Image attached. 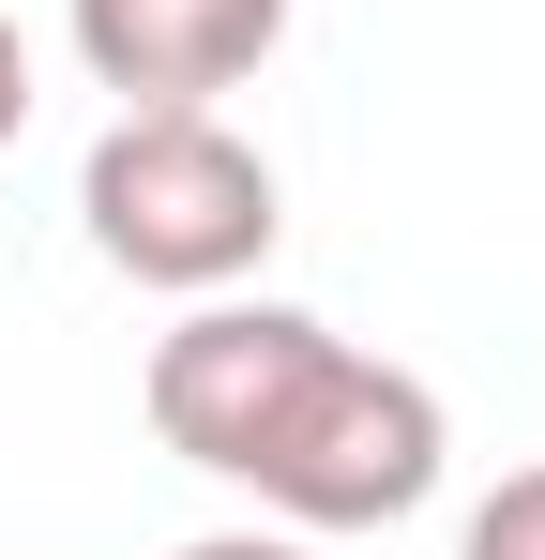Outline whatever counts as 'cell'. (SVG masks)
Masks as SVG:
<instances>
[{"mask_svg": "<svg viewBox=\"0 0 545 560\" xmlns=\"http://www.w3.org/2000/svg\"><path fill=\"white\" fill-rule=\"evenodd\" d=\"M152 440L212 485H243L288 530H394L440 500V394L409 364L349 349L303 303H197L182 334H152Z\"/></svg>", "mask_w": 545, "mask_h": 560, "instance_id": "1", "label": "cell"}, {"mask_svg": "<svg viewBox=\"0 0 545 560\" xmlns=\"http://www.w3.org/2000/svg\"><path fill=\"white\" fill-rule=\"evenodd\" d=\"M77 228H91L106 273L167 288V303H212V288H243L272 258L288 197H272V152L228 137L212 106H121L77 167Z\"/></svg>", "mask_w": 545, "mask_h": 560, "instance_id": "2", "label": "cell"}, {"mask_svg": "<svg viewBox=\"0 0 545 560\" xmlns=\"http://www.w3.org/2000/svg\"><path fill=\"white\" fill-rule=\"evenodd\" d=\"M61 15H77V61L121 106H212L288 31V0H61Z\"/></svg>", "mask_w": 545, "mask_h": 560, "instance_id": "3", "label": "cell"}, {"mask_svg": "<svg viewBox=\"0 0 545 560\" xmlns=\"http://www.w3.org/2000/svg\"><path fill=\"white\" fill-rule=\"evenodd\" d=\"M454 560H545V469H500V485L469 500V530H454Z\"/></svg>", "mask_w": 545, "mask_h": 560, "instance_id": "4", "label": "cell"}, {"mask_svg": "<svg viewBox=\"0 0 545 560\" xmlns=\"http://www.w3.org/2000/svg\"><path fill=\"white\" fill-rule=\"evenodd\" d=\"M167 560H318V530H197V546H167Z\"/></svg>", "mask_w": 545, "mask_h": 560, "instance_id": "5", "label": "cell"}, {"mask_svg": "<svg viewBox=\"0 0 545 560\" xmlns=\"http://www.w3.org/2000/svg\"><path fill=\"white\" fill-rule=\"evenodd\" d=\"M15 121H31V46H15V15H0V152H15Z\"/></svg>", "mask_w": 545, "mask_h": 560, "instance_id": "6", "label": "cell"}]
</instances>
